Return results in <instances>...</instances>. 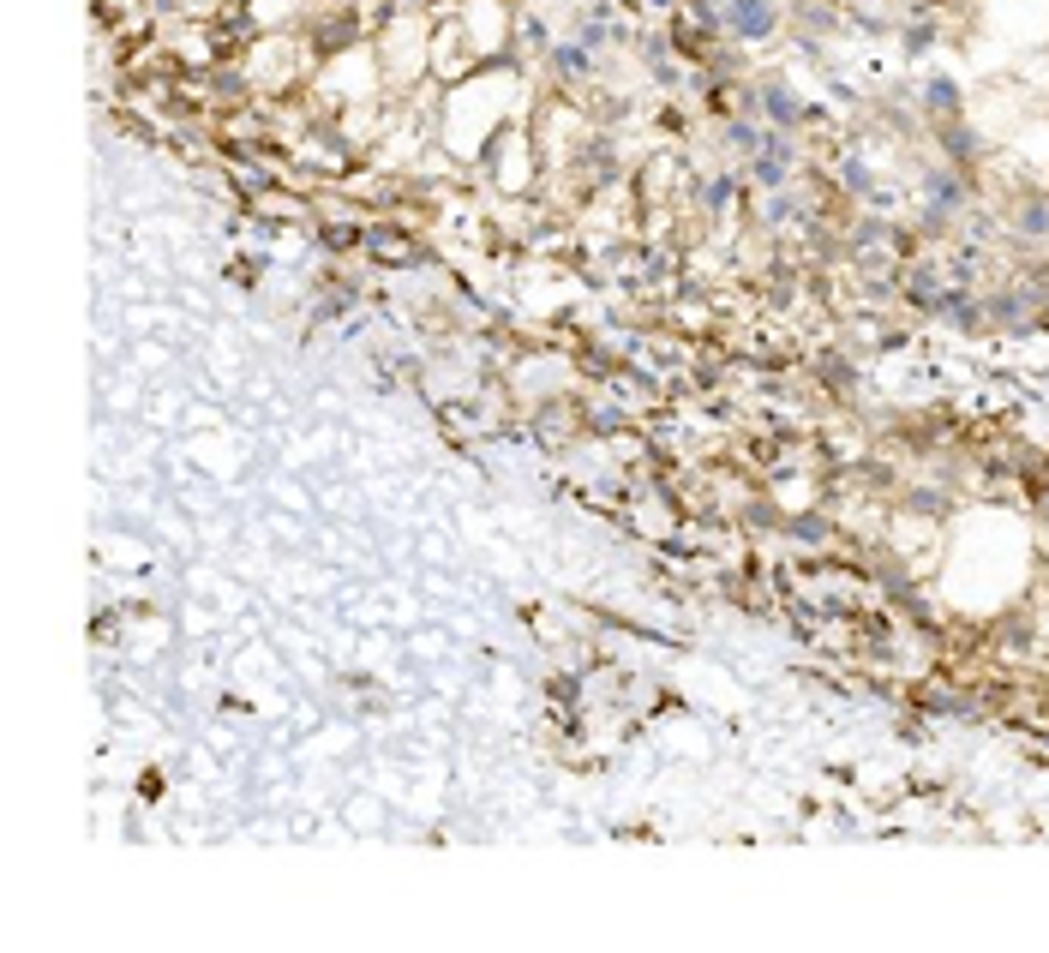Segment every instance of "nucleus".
<instances>
[{
    "label": "nucleus",
    "mask_w": 1049,
    "mask_h": 953,
    "mask_svg": "<svg viewBox=\"0 0 1049 953\" xmlns=\"http://www.w3.org/2000/svg\"><path fill=\"white\" fill-rule=\"evenodd\" d=\"M720 24H726L732 36L756 42V36H768V30L780 24V12H774V0H726V6H720Z\"/></svg>",
    "instance_id": "f257e3e1"
},
{
    "label": "nucleus",
    "mask_w": 1049,
    "mask_h": 953,
    "mask_svg": "<svg viewBox=\"0 0 1049 953\" xmlns=\"http://www.w3.org/2000/svg\"><path fill=\"white\" fill-rule=\"evenodd\" d=\"M924 96H930V102H924L930 114H942V120L954 114V120H960V84H954V78H930V90H924Z\"/></svg>",
    "instance_id": "7ed1b4c3"
},
{
    "label": "nucleus",
    "mask_w": 1049,
    "mask_h": 953,
    "mask_svg": "<svg viewBox=\"0 0 1049 953\" xmlns=\"http://www.w3.org/2000/svg\"><path fill=\"white\" fill-rule=\"evenodd\" d=\"M756 108H762V114H768L774 126H798V120H804V108H798V96H792V90H780V84H768Z\"/></svg>",
    "instance_id": "f03ea898"
}]
</instances>
